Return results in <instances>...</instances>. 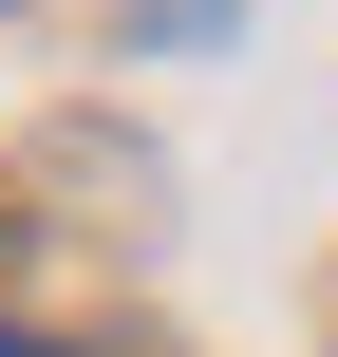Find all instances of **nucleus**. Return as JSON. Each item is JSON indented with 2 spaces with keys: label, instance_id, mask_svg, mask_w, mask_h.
Here are the masks:
<instances>
[{
  "label": "nucleus",
  "instance_id": "1",
  "mask_svg": "<svg viewBox=\"0 0 338 357\" xmlns=\"http://www.w3.org/2000/svg\"><path fill=\"white\" fill-rule=\"evenodd\" d=\"M0 357H75V339H0Z\"/></svg>",
  "mask_w": 338,
  "mask_h": 357
}]
</instances>
